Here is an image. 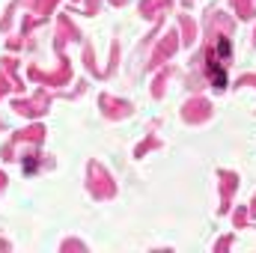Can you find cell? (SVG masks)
Segmentation results:
<instances>
[{"label":"cell","mask_w":256,"mask_h":253,"mask_svg":"<svg viewBox=\"0 0 256 253\" xmlns=\"http://www.w3.org/2000/svg\"><path fill=\"white\" fill-rule=\"evenodd\" d=\"M208 74H212V80H214V86H226V72L220 68V60H214V57H208Z\"/></svg>","instance_id":"1"}]
</instances>
